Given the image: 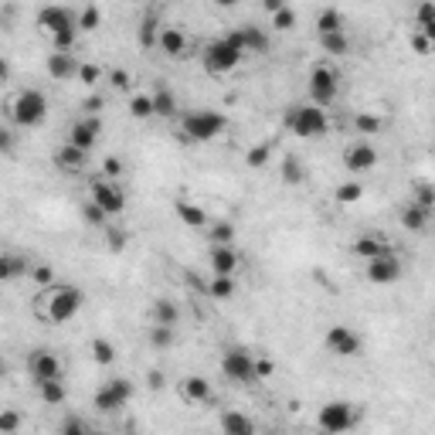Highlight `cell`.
Masks as SVG:
<instances>
[{
	"label": "cell",
	"mask_w": 435,
	"mask_h": 435,
	"mask_svg": "<svg viewBox=\"0 0 435 435\" xmlns=\"http://www.w3.org/2000/svg\"><path fill=\"white\" fill-rule=\"evenodd\" d=\"M354 129H357L360 136H378L384 129V119L374 116V112H357V116H354Z\"/></svg>",
	"instance_id": "34"
},
{
	"label": "cell",
	"mask_w": 435,
	"mask_h": 435,
	"mask_svg": "<svg viewBox=\"0 0 435 435\" xmlns=\"http://www.w3.org/2000/svg\"><path fill=\"white\" fill-rule=\"evenodd\" d=\"M337 89H340V82H337V72H333L330 65H316V68L309 72V96H313V105H320V109L333 105Z\"/></svg>",
	"instance_id": "9"
},
{
	"label": "cell",
	"mask_w": 435,
	"mask_h": 435,
	"mask_svg": "<svg viewBox=\"0 0 435 435\" xmlns=\"http://www.w3.org/2000/svg\"><path fill=\"white\" fill-rule=\"evenodd\" d=\"M10 147H14V133H10V129H3V133H0V150H3V154H10Z\"/></svg>",
	"instance_id": "60"
},
{
	"label": "cell",
	"mask_w": 435,
	"mask_h": 435,
	"mask_svg": "<svg viewBox=\"0 0 435 435\" xmlns=\"http://www.w3.org/2000/svg\"><path fill=\"white\" fill-rule=\"evenodd\" d=\"M85 303V293L75 286H52V289H41L38 296V313L48 320V323H68L78 309Z\"/></svg>",
	"instance_id": "1"
},
{
	"label": "cell",
	"mask_w": 435,
	"mask_h": 435,
	"mask_svg": "<svg viewBox=\"0 0 435 435\" xmlns=\"http://www.w3.org/2000/svg\"><path fill=\"white\" fill-rule=\"evenodd\" d=\"M82 218H85L89 225H96V228L109 221V214H105V211H103L99 205H96V201H85V205H82Z\"/></svg>",
	"instance_id": "46"
},
{
	"label": "cell",
	"mask_w": 435,
	"mask_h": 435,
	"mask_svg": "<svg viewBox=\"0 0 435 435\" xmlns=\"http://www.w3.org/2000/svg\"><path fill=\"white\" fill-rule=\"evenodd\" d=\"M163 381H167V378H163V371H150V374H147V384H150V388H154V391H160V388H163Z\"/></svg>",
	"instance_id": "59"
},
{
	"label": "cell",
	"mask_w": 435,
	"mask_h": 435,
	"mask_svg": "<svg viewBox=\"0 0 435 435\" xmlns=\"http://www.w3.org/2000/svg\"><path fill=\"white\" fill-rule=\"evenodd\" d=\"M99 133H103L99 116H82V119H75V123L68 126V140H65V143H72V147H78V150H85V154H89V150L96 147Z\"/></svg>",
	"instance_id": "13"
},
{
	"label": "cell",
	"mask_w": 435,
	"mask_h": 435,
	"mask_svg": "<svg viewBox=\"0 0 435 435\" xmlns=\"http://www.w3.org/2000/svg\"><path fill=\"white\" fill-rule=\"evenodd\" d=\"M408 41H411V48H415L418 54H425L429 48H432V41H429V38H425L422 31H411V38H408Z\"/></svg>",
	"instance_id": "55"
},
{
	"label": "cell",
	"mask_w": 435,
	"mask_h": 435,
	"mask_svg": "<svg viewBox=\"0 0 435 435\" xmlns=\"http://www.w3.org/2000/svg\"><path fill=\"white\" fill-rule=\"evenodd\" d=\"M374 163H378V150H374L371 143H351V147L344 150V167H347L351 174H367Z\"/></svg>",
	"instance_id": "17"
},
{
	"label": "cell",
	"mask_w": 435,
	"mask_h": 435,
	"mask_svg": "<svg viewBox=\"0 0 435 435\" xmlns=\"http://www.w3.org/2000/svg\"><path fill=\"white\" fill-rule=\"evenodd\" d=\"M109 85H112L116 92H129L133 78H129V72H126V68H112V72H109Z\"/></svg>",
	"instance_id": "50"
},
{
	"label": "cell",
	"mask_w": 435,
	"mask_h": 435,
	"mask_svg": "<svg viewBox=\"0 0 435 435\" xmlns=\"http://www.w3.org/2000/svg\"><path fill=\"white\" fill-rule=\"evenodd\" d=\"M279 167H282V180H286V184H303V180H307V167H303L300 156L286 154Z\"/></svg>",
	"instance_id": "32"
},
{
	"label": "cell",
	"mask_w": 435,
	"mask_h": 435,
	"mask_svg": "<svg viewBox=\"0 0 435 435\" xmlns=\"http://www.w3.org/2000/svg\"><path fill=\"white\" fill-rule=\"evenodd\" d=\"M45 68H48V75H52L54 82H68V78H78L82 61L68 52H52L48 54V61H45Z\"/></svg>",
	"instance_id": "18"
},
{
	"label": "cell",
	"mask_w": 435,
	"mask_h": 435,
	"mask_svg": "<svg viewBox=\"0 0 435 435\" xmlns=\"http://www.w3.org/2000/svg\"><path fill=\"white\" fill-rule=\"evenodd\" d=\"M129 398H133V384H129L126 378H112V381H105L103 388L96 391L92 405H96V411L109 415V411H119V408H123Z\"/></svg>",
	"instance_id": "8"
},
{
	"label": "cell",
	"mask_w": 435,
	"mask_h": 435,
	"mask_svg": "<svg viewBox=\"0 0 435 435\" xmlns=\"http://www.w3.org/2000/svg\"><path fill=\"white\" fill-rule=\"evenodd\" d=\"M105 242H109V249H112V252H119V249L126 245V235H123V231H116V228H105Z\"/></svg>",
	"instance_id": "56"
},
{
	"label": "cell",
	"mask_w": 435,
	"mask_h": 435,
	"mask_svg": "<svg viewBox=\"0 0 435 435\" xmlns=\"http://www.w3.org/2000/svg\"><path fill=\"white\" fill-rule=\"evenodd\" d=\"M316 422H320V429L327 435H344L360 422V411L354 405H347V401H327L320 408V415H316Z\"/></svg>",
	"instance_id": "5"
},
{
	"label": "cell",
	"mask_w": 435,
	"mask_h": 435,
	"mask_svg": "<svg viewBox=\"0 0 435 435\" xmlns=\"http://www.w3.org/2000/svg\"><path fill=\"white\" fill-rule=\"evenodd\" d=\"M272 27H276V31H293V27H296V10H293V7H282L279 14L272 17Z\"/></svg>",
	"instance_id": "49"
},
{
	"label": "cell",
	"mask_w": 435,
	"mask_h": 435,
	"mask_svg": "<svg viewBox=\"0 0 435 435\" xmlns=\"http://www.w3.org/2000/svg\"><path fill=\"white\" fill-rule=\"evenodd\" d=\"M211 272L214 276H235L238 272V252L231 245H214L211 249Z\"/></svg>",
	"instance_id": "21"
},
{
	"label": "cell",
	"mask_w": 435,
	"mask_h": 435,
	"mask_svg": "<svg viewBox=\"0 0 435 435\" xmlns=\"http://www.w3.org/2000/svg\"><path fill=\"white\" fill-rule=\"evenodd\" d=\"M54 163H58L65 174H82V170H85V163H89V154H85V150H78V147H72V143H65V147L54 154Z\"/></svg>",
	"instance_id": "22"
},
{
	"label": "cell",
	"mask_w": 435,
	"mask_h": 435,
	"mask_svg": "<svg viewBox=\"0 0 435 435\" xmlns=\"http://www.w3.org/2000/svg\"><path fill=\"white\" fill-rule=\"evenodd\" d=\"M235 48H242V52L249 54V52H265L269 48V34L262 31L258 24H242V27H235L231 34H225Z\"/></svg>",
	"instance_id": "14"
},
{
	"label": "cell",
	"mask_w": 435,
	"mask_h": 435,
	"mask_svg": "<svg viewBox=\"0 0 435 435\" xmlns=\"http://www.w3.org/2000/svg\"><path fill=\"white\" fill-rule=\"evenodd\" d=\"M123 174V160L119 156H105L103 160V180H116Z\"/></svg>",
	"instance_id": "52"
},
{
	"label": "cell",
	"mask_w": 435,
	"mask_h": 435,
	"mask_svg": "<svg viewBox=\"0 0 435 435\" xmlns=\"http://www.w3.org/2000/svg\"><path fill=\"white\" fill-rule=\"evenodd\" d=\"M160 31H163V24H160V14L150 10V14L140 21V45H143V48H154L156 41H160Z\"/></svg>",
	"instance_id": "27"
},
{
	"label": "cell",
	"mask_w": 435,
	"mask_h": 435,
	"mask_svg": "<svg viewBox=\"0 0 435 435\" xmlns=\"http://www.w3.org/2000/svg\"><path fill=\"white\" fill-rule=\"evenodd\" d=\"M360 198H364V187H360L357 180H344V184L337 187V201H340V205H354Z\"/></svg>",
	"instance_id": "39"
},
{
	"label": "cell",
	"mask_w": 435,
	"mask_h": 435,
	"mask_svg": "<svg viewBox=\"0 0 435 435\" xmlns=\"http://www.w3.org/2000/svg\"><path fill=\"white\" fill-rule=\"evenodd\" d=\"M156 48L163 54H170V58H184V52H187V34H184L180 27H163Z\"/></svg>",
	"instance_id": "23"
},
{
	"label": "cell",
	"mask_w": 435,
	"mask_h": 435,
	"mask_svg": "<svg viewBox=\"0 0 435 435\" xmlns=\"http://www.w3.org/2000/svg\"><path fill=\"white\" fill-rule=\"evenodd\" d=\"M38 24L45 27L48 34H61V31L78 27V17L68 7H41V10H38Z\"/></svg>",
	"instance_id": "16"
},
{
	"label": "cell",
	"mask_w": 435,
	"mask_h": 435,
	"mask_svg": "<svg viewBox=\"0 0 435 435\" xmlns=\"http://www.w3.org/2000/svg\"><path fill=\"white\" fill-rule=\"evenodd\" d=\"M364 276H367V282H374V286L398 282L401 279V262L395 258V252H391V256H381V258H374V262L364 265Z\"/></svg>",
	"instance_id": "15"
},
{
	"label": "cell",
	"mask_w": 435,
	"mask_h": 435,
	"mask_svg": "<svg viewBox=\"0 0 435 435\" xmlns=\"http://www.w3.org/2000/svg\"><path fill=\"white\" fill-rule=\"evenodd\" d=\"M256 374H258V381H262V378H272V374H276V364L269 357H256Z\"/></svg>",
	"instance_id": "57"
},
{
	"label": "cell",
	"mask_w": 435,
	"mask_h": 435,
	"mask_svg": "<svg viewBox=\"0 0 435 435\" xmlns=\"http://www.w3.org/2000/svg\"><path fill=\"white\" fill-rule=\"evenodd\" d=\"M89 191H92V201L103 207L109 218H112V214H123V211H126V191H123V187H119L116 180H96V184H92Z\"/></svg>",
	"instance_id": "10"
},
{
	"label": "cell",
	"mask_w": 435,
	"mask_h": 435,
	"mask_svg": "<svg viewBox=\"0 0 435 435\" xmlns=\"http://www.w3.org/2000/svg\"><path fill=\"white\" fill-rule=\"evenodd\" d=\"M103 105H105L103 96H89V99H82V116H99Z\"/></svg>",
	"instance_id": "54"
},
{
	"label": "cell",
	"mask_w": 435,
	"mask_h": 435,
	"mask_svg": "<svg viewBox=\"0 0 435 435\" xmlns=\"http://www.w3.org/2000/svg\"><path fill=\"white\" fill-rule=\"evenodd\" d=\"M89 354H92V360L96 364H103V367H109L112 360H116V347L105 340V337H96L92 344H89Z\"/></svg>",
	"instance_id": "33"
},
{
	"label": "cell",
	"mask_w": 435,
	"mask_h": 435,
	"mask_svg": "<svg viewBox=\"0 0 435 435\" xmlns=\"http://www.w3.org/2000/svg\"><path fill=\"white\" fill-rule=\"evenodd\" d=\"M211 381L201 378V374H191V378H184L180 381V398L184 401H191V405H198V401H211Z\"/></svg>",
	"instance_id": "20"
},
{
	"label": "cell",
	"mask_w": 435,
	"mask_h": 435,
	"mask_svg": "<svg viewBox=\"0 0 435 435\" xmlns=\"http://www.w3.org/2000/svg\"><path fill=\"white\" fill-rule=\"evenodd\" d=\"M221 371L228 374L231 381L238 384H258L256 374V354H249L245 347H228L221 357Z\"/></svg>",
	"instance_id": "7"
},
{
	"label": "cell",
	"mask_w": 435,
	"mask_h": 435,
	"mask_svg": "<svg viewBox=\"0 0 435 435\" xmlns=\"http://www.w3.org/2000/svg\"><path fill=\"white\" fill-rule=\"evenodd\" d=\"M27 374L34 378V384L41 381H61V357L54 351H34L27 357Z\"/></svg>",
	"instance_id": "12"
},
{
	"label": "cell",
	"mask_w": 435,
	"mask_h": 435,
	"mask_svg": "<svg viewBox=\"0 0 435 435\" xmlns=\"http://www.w3.org/2000/svg\"><path fill=\"white\" fill-rule=\"evenodd\" d=\"M170 344H174V327H160V323H154V327H150V347L167 351Z\"/></svg>",
	"instance_id": "41"
},
{
	"label": "cell",
	"mask_w": 435,
	"mask_h": 435,
	"mask_svg": "<svg viewBox=\"0 0 435 435\" xmlns=\"http://www.w3.org/2000/svg\"><path fill=\"white\" fill-rule=\"evenodd\" d=\"M78 78H82V85H96V82L103 78V68H99V65H89V61H82Z\"/></svg>",
	"instance_id": "51"
},
{
	"label": "cell",
	"mask_w": 435,
	"mask_h": 435,
	"mask_svg": "<svg viewBox=\"0 0 435 435\" xmlns=\"http://www.w3.org/2000/svg\"><path fill=\"white\" fill-rule=\"evenodd\" d=\"M211 242L214 245H231L235 242V225L231 221H214L211 225Z\"/></svg>",
	"instance_id": "42"
},
{
	"label": "cell",
	"mask_w": 435,
	"mask_h": 435,
	"mask_svg": "<svg viewBox=\"0 0 435 435\" xmlns=\"http://www.w3.org/2000/svg\"><path fill=\"white\" fill-rule=\"evenodd\" d=\"M207 293H211L214 300H231V296H235V279H231V276H214L211 286H207Z\"/></svg>",
	"instance_id": "38"
},
{
	"label": "cell",
	"mask_w": 435,
	"mask_h": 435,
	"mask_svg": "<svg viewBox=\"0 0 435 435\" xmlns=\"http://www.w3.org/2000/svg\"><path fill=\"white\" fill-rule=\"evenodd\" d=\"M38 398L45 405H61L65 401V384L61 381H41L38 384Z\"/></svg>",
	"instance_id": "35"
},
{
	"label": "cell",
	"mask_w": 435,
	"mask_h": 435,
	"mask_svg": "<svg viewBox=\"0 0 435 435\" xmlns=\"http://www.w3.org/2000/svg\"><path fill=\"white\" fill-rule=\"evenodd\" d=\"M432 21H435V3H418L415 7V24L425 27V24H432Z\"/></svg>",
	"instance_id": "53"
},
{
	"label": "cell",
	"mask_w": 435,
	"mask_h": 435,
	"mask_svg": "<svg viewBox=\"0 0 435 435\" xmlns=\"http://www.w3.org/2000/svg\"><path fill=\"white\" fill-rule=\"evenodd\" d=\"M61 435H89V429L82 425V418H68V422L61 425Z\"/></svg>",
	"instance_id": "58"
},
{
	"label": "cell",
	"mask_w": 435,
	"mask_h": 435,
	"mask_svg": "<svg viewBox=\"0 0 435 435\" xmlns=\"http://www.w3.org/2000/svg\"><path fill=\"white\" fill-rule=\"evenodd\" d=\"M286 126L293 129L296 136H307V140H316V136H323L327 126H330V119H327V112L320 109V105H289L286 109Z\"/></svg>",
	"instance_id": "4"
},
{
	"label": "cell",
	"mask_w": 435,
	"mask_h": 435,
	"mask_svg": "<svg viewBox=\"0 0 435 435\" xmlns=\"http://www.w3.org/2000/svg\"><path fill=\"white\" fill-rule=\"evenodd\" d=\"M429 221H432V211H429V207L415 205V201L401 207V225L408 231H425L429 228Z\"/></svg>",
	"instance_id": "25"
},
{
	"label": "cell",
	"mask_w": 435,
	"mask_h": 435,
	"mask_svg": "<svg viewBox=\"0 0 435 435\" xmlns=\"http://www.w3.org/2000/svg\"><path fill=\"white\" fill-rule=\"evenodd\" d=\"M31 276V269H27V258L14 256V252H3L0 256V279H17V276Z\"/></svg>",
	"instance_id": "28"
},
{
	"label": "cell",
	"mask_w": 435,
	"mask_h": 435,
	"mask_svg": "<svg viewBox=\"0 0 435 435\" xmlns=\"http://www.w3.org/2000/svg\"><path fill=\"white\" fill-rule=\"evenodd\" d=\"M221 435H256V422L245 411H221Z\"/></svg>",
	"instance_id": "24"
},
{
	"label": "cell",
	"mask_w": 435,
	"mask_h": 435,
	"mask_svg": "<svg viewBox=\"0 0 435 435\" xmlns=\"http://www.w3.org/2000/svg\"><path fill=\"white\" fill-rule=\"evenodd\" d=\"M174 211H177L180 221H184V225H191V228H205V225H207V211H205V207H198V205H191V201H177Z\"/></svg>",
	"instance_id": "26"
},
{
	"label": "cell",
	"mask_w": 435,
	"mask_h": 435,
	"mask_svg": "<svg viewBox=\"0 0 435 435\" xmlns=\"http://www.w3.org/2000/svg\"><path fill=\"white\" fill-rule=\"evenodd\" d=\"M154 320L160 323V327H177L180 320V309L174 300H156L154 303Z\"/></svg>",
	"instance_id": "31"
},
{
	"label": "cell",
	"mask_w": 435,
	"mask_h": 435,
	"mask_svg": "<svg viewBox=\"0 0 435 435\" xmlns=\"http://www.w3.org/2000/svg\"><path fill=\"white\" fill-rule=\"evenodd\" d=\"M351 252L357 258H364V262H374V258H381V256H391V242L381 238V235H360L357 242L351 245Z\"/></svg>",
	"instance_id": "19"
},
{
	"label": "cell",
	"mask_w": 435,
	"mask_h": 435,
	"mask_svg": "<svg viewBox=\"0 0 435 435\" xmlns=\"http://www.w3.org/2000/svg\"><path fill=\"white\" fill-rule=\"evenodd\" d=\"M17 429H21V415H17L14 408H3V411H0V432H3V435H14Z\"/></svg>",
	"instance_id": "48"
},
{
	"label": "cell",
	"mask_w": 435,
	"mask_h": 435,
	"mask_svg": "<svg viewBox=\"0 0 435 435\" xmlns=\"http://www.w3.org/2000/svg\"><path fill=\"white\" fill-rule=\"evenodd\" d=\"M415 205H422V207L432 211L435 207V184H429V180H418V184H415Z\"/></svg>",
	"instance_id": "43"
},
{
	"label": "cell",
	"mask_w": 435,
	"mask_h": 435,
	"mask_svg": "<svg viewBox=\"0 0 435 435\" xmlns=\"http://www.w3.org/2000/svg\"><path fill=\"white\" fill-rule=\"evenodd\" d=\"M154 109H156V116H177V96L167 89V85H156V92H154Z\"/></svg>",
	"instance_id": "30"
},
{
	"label": "cell",
	"mask_w": 435,
	"mask_h": 435,
	"mask_svg": "<svg viewBox=\"0 0 435 435\" xmlns=\"http://www.w3.org/2000/svg\"><path fill=\"white\" fill-rule=\"evenodd\" d=\"M269 160H272V143H269V140H265V143H258V147H252V150L245 154V163H249L252 170H262Z\"/></svg>",
	"instance_id": "37"
},
{
	"label": "cell",
	"mask_w": 435,
	"mask_h": 435,
	"mask_svg": "<svg viewBox=\"0 0 435 435\" xmlns=\"http://www.w3.org/2000/svg\"><path fill=\"white\" fill-rule=\"evenodd\" d=\"M242 58H245V52L235 48L228 38H214V41L205 48V65H207L211 75H225V72H231Z\"/></svg>",
	"instance_id": "6"
},
{
	"label": "cell",
	"mask_w": 435,
	"mask_h": 435,
	"mask_svg": "<svg viewBox=\"0 0 435 435\" xmlns=\"http://www.w3.org/2000/svg\"><path fill=\"white\" fill-rule=\"evenodd\" d=\"M316 31H320V34H344V14L333 10V7L320 10V14H316Z\"/></svg>",
	"instance_id": "29"
},
{
	"label": "cell",
	"mask_w": 435,
	"mask_h": 435,
	"mask_svg": "<svg viewBox=\"0 0 435 435\" xmlns=\"http://www.w3.org/2000/svg\"><path fill=\"white\" fill-rule=\"evenodd\" d=\"M126 435H140V432H136V429H129V432Z\"/></svg>",
	"instance_id": "63"
},
{
	"label": "cell",
	"mask_w": 435,
	"mask_h": 435,
	"mask_svg": "<svg viewBox=\"0 0 435 435\" xmlns=\"http://www.w3.org/2000/svg\"><path fill=\"white\" fill-rule=\"evenodd\" d=\"M7 116L17 126H41L48 119V99L38 89H21L14 99H7Z\"/></svg>",
	"instance_id": "2"
},
{
	"label": "cell",
	"mask_w": 435,
	"mask_h": 435,
	"mask_svg": "<svg viewBox=\"0 0 435 435\" xmlns=\"http://www.w3.org/2000/svg\"><path fill=\"white\" fill-rule=\"evenodd\" d=\"M129 112H133L136 119H150V116H156L154 96H143V92H136V96L129 99Z\"/></svg>",
	"instance_id": "36"
},
{
	"label": "cell",
	"mask_w": 435,
	"mask_h": 435,
	"mask_svg": "<svg viewBox=\"0 0 435 435\" xmlns=\"http://www.w3.org/2000/svg\"><path fill=\"white\" fill-rule=\"evenodd\" d=\"M75 38H78V27H72V31H61V34H52V52H68L72 54V48H75Z\"/></svg>",
	"instance_id": "45"
},
{
	"label": "cell",
	"mask_w": 435,
	"mask_h": 435,
	"mask_svg": "<svg viewBox=\"0 0 435 435\" xmlns=\"http://www.w3.org/2000/svg\"><path fill=\"white\" fill-rule=\"evenodd\" d=\"M31 279H34V286H41V289H52L54 286V269L52 265H34V269H31Z\"/></svg>",
	"instance_id": "47"
},
{
	"label": "cell",
	"mask_w": 435,
	"mask_h": 435,
	"mask_svg": "<svg viewBox=\"0 0 435 435\" xmlns=\"http://www.w3.org/2000/svg\"><path fill=\"white\" fill-rule=\"evenodd\" d=\"M89 435H103V432H89Z\"/></svg>",
	"instance_id": "64"
},
{
	"label": "cell",
	"mask_w": 435,
	"mask_h": 435,
	"mask_svg": "<svg viewBox=\"0 0 435 435\" xmlns=\"http://www.w3.org/2000/svg\"><path fill=\"white\" fill-rule=\"evenodd\" d=\"M323 344H327V351L337 354V357H357L360 351H364V344H360V337L351 327H330L327 337H323Z\"/></svg>",
	"instance_id": "11"
},
{
	"label": "cell",
	"mask_w": 435,
	"mask_h": 435,
	"mask_svg": "<svg viewBox=\"0 0 435 435\" xmlns=\"http://www.w3.org/2000/svg\"><path fill=\"white\" fill-rule=\"evenodd\" d=\"M99 21H103V10H99V7H92V3H89V7H82V10H78V27H82V31H96Z\"/></svg>",
	"instance_id": "44"
},
{
	"label": "cell",
	"mask_w": 435,
	"mask_h": 435,
	"mask_svg": "<svg viewBox=\"0 0 435 435\" xmlns=\"http://www.w3.org/2000/svg\"><path fill=\"white\" fill-rule=\"evenodd\" d=\"M225 116L221 112H214V109H198V112H187L184 116V126H180V140L187 143H207V140H214V136H221L225 133Z\"/></svg>",
	"instance_id": "3"
},
{
	"label": "cell",
	"mask_w": 435,
	"mask_h": 435,
	"mask_svg": "<svg viewBox=\"0 0 435 435\" xmlns=\"http://www.w3.org/2000/svg\"><path fill=\"white\" fill-rule=\"evenodd\" d=\"M415 31H422V34H425V38L435 45V21H432V24H425V27H415Z\"/></svg>",
	"instance_id": "62"
},
{
	"label": "cell",
	"mask_w": 435,
	"mask_h": 435,
	"mask_svg": "<svg viewBox=\"0 0 435 435\" xmlns=\"http://www.w3.org/2000/svg\"><path fill=\"white\" fill-rule=\"evenodd\" d=\"M320 45L327 54H347V48H351L347 34H320Z\"/></svg>",
	"instance_id": "40"
},
{
	"label": "cell",
	"mask_w": 435,
	"mask_h": 435,
	"mask_svg": "<svg viewBox=\"0 0 435 435\" xmlns=\"http://www.w3.org/2000/svg\"><path fill=\"white\" fill-rule=\"evenodd\" d=\"M262 7H265V14H272V17H276V14H279V10L286 7V3H282V0H265Z\"/></svg>",
	"instance_id": "61"
}]
</instances>
